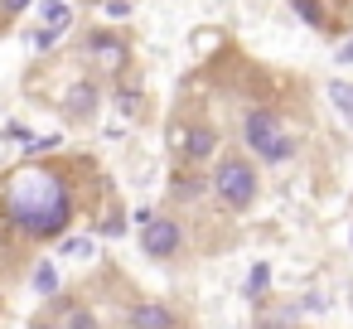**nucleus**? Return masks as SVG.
Here are the masks:
<instances>
[{"label": "nucleus", "instance_id": "obj_1", "mask_svg": "<svg viewBox=\"0 0 353 329\" xmlns=\"http://www.w3.org/2000/svg\"><path fill=\"white\" fill-rule=\"evenodd\" d=\"M6 213L34 242L63 237L68 223H73V194H68L63 170H54V165H25V170H15L6 179Z\"/></svg>", "mask_w": 353, "mask_h": 329}, {"label": "nucleus", "instance_id": "obj_2", "mask_svg": "<svg viewBox=\"0 0 353 329\" xmlns=\"http://www.w3.org/2000/svg\"><path fill=\"white\" fill-rule=\"evenodd\" d=\"M242 136H247V150H252L256 160H266V165H281V160L295 155V141L281 131V117H276L271 107H252V112L242 117Z\"/></svg>", "mask_w": 353, "mask_h": 329}, {"label": "nucleus", "instance_id": "obj_3", "mask_svg": "<svg viewBox=\"0 0 353 329\" xmlns=\"http://www.w3.org/2000/svg\"><path fill=\"white\" fill-rule=\"evenodd\" d=\"M213 194L223 199V208L247 213V208L256 203V170H252L242 155H223L218 170H213Z\"/></svg>", "mask_w": 353, "mask_h": 329}, {"label": "nucleus", "instance_id": "obj_4", "mask_svg": "<svg viewBox=\"0 0 353 329\" xmlns=\"http://www.w3.org/2000/svg\"><path fill=\"white\" fill-rule=\"evenodd\" d=\"M136 223H141V252H145L150 261H174V257H179L184 232H179V223H174V218L141 208V213H136Z\"/></svg>", "mask_w": 353, "mask_h": 329}, {"label": "nucleus", "instance_id": "obj_5", "mask_svg": "<svg viewBox=\"0 0 353 329\" xmlns=\"http://www.w3.org/2000/svg\"><path fill=\"white\" fill-rule=\"evenodd\" d=\"M83 54H88V63H92V68H102V73H126V63H131L126 39H121V34H112V30H92V34H88V44H83Z\"/></svg>", "mask_w": 353, "mask_h": 329}, {"label": "nucleus", "instance_id": "obj_6", "mask_svg": "<svg viewBox=\"0 0 353 329\" xmlns=\"http://www.w3.org/2000/svg\"><path fill=\"white\" fill-rule=\"evenodd\" d=\"M34 10H39V34H34L30 44H34V49H49V44L73 25V6H68V0H39Z\"/></svg>", "mask_w": 353, "mask_h": 329}, {"label": "nucleus", "instance_id": "obj_7", "mask_svg": "<svg viewBox=\"0 0 353 329\" xmlns=\"http://www.w3.org/2000/svg\"><path fill=\"white\" fill-rule=\"evenodd\" d=\"M126 324L131 329H179V315L170 305H160V300H136L131 315H126Z\"/></svg>", "mask_w": 353, "mask_h": 329}, {"label": "nucleus", "instance_id": "obj_8", "mask_svg": "<svg viewBox=\"0 0 353 329\" xmlns=\"http://www.w3.org/2000/svg\"><path fill=\"white\" fill-rule=\"evenodd\" d=\"M97 83H88V78H78L68 92H63V117L68 121H92V112H97Z\"/></svg>", "mask_w": 353, "mask_h": 329}, {"label": "nucleus", "instance_id": "obj_9", "mask_svg": "<svg viewBox=\"0 0 353 329\" xmlns=\"http://www.w3.org/2000/svg\"><path fill=\"white\" fill-rule=\"evenodd\" d=\"M290 10H295V15H300V20H305L310 30H319V34L339 30V25H334V15L324 10V0H290Z\"/></svg>", "mask_w": 353, "mask_h": 329}, {"label": "nucleus", "instance_id": "obj_10", "mask_svg": "<svg viewBox=\"0 0 353 329\" xmlns=\"http://www.w3.org/2000/svg\"><path fill=\"white\" fill-rule=\"evenodd\" d=\"M213 150H218V131H213V126H203V121H199V126H189L184 155H189V160H208Z\"/></svg>", "mask_w": 353, "mask_h": 329}, {"label": "nucleus", "instance_id": "obj_11", "mask_svg": "<svg viewBox=\"0 0 353 329\" xmlns=\"http://www.w3.org/2000/svg\"><path fill=\"white\" fill-rule=\"evenodd\" d=\"M30 286H34V295H39V300H54V295H59V271H54V261H49V257H39V261H34Z\"/></svg>", "mask_w": 353, "mask_h": 329}, {"label": "nucleus", "instance_id": "obj_12", "mask_svg": "<svg viewBox=\"0 0 353 329\" xmlns=\"http://www.w3.org/2000/svg\"><path fill=\"white\" fill-rule=\"evenodd\" d=\"M266 290H271V266H266V261H256V266L247 271V286H242V295H247L252 305H261V300H266Z\"/></svg>", "mask_w": 353, "mask_h": 329}, {"label": "nucleus", "instance_id": "obj_13", "mask_svg": "<svg viewBox=\"0 0 353 329\" xmlns=\"http://www.w3.org/2000/svg\"><path fill=\"white\" fill-rule=\"evenodd\" d=\"M329 102H334V112L353 126V83H343V78H334L329 83Z\"/></svg>", "mask_w": 353, "mask_h": 329}, {"label": "nucleus", "instance_id": "obj_14", "mask_svg": "<svg viewBox=\"0 0 353 329\" xmlns=\"http://www.w3.org/2000/svg\"><path fill=\"white\" fill-rule=\"evenodd\" d=\"M295 310H300V305H285V310H266V315L256 319V329H295Z\"/></svg>", "mask_w": 353, "mask_h": 329}, {"label": "nucleus", "instance_id": "obj_15", "mask_svg": "<svg viewBox=\"0 0 353 329\" xmlns=\"http://www.w3.org/2000/svg\"><path fill=\"white\" fill-rule=\"evenodd\" d=\"M59 324H63V329H102V324H97V315H92L88 305H73V310H68Z\"/></svg>", "mask_w": 353, "mask_h": 329}, {"label": "nucleus", "instance_id": "obj_16", "mask_svg": "<svg viewBox=\"0 0 353 329\" xmlns=\"http://www.w3.org/2000/svg\"><path fill=\"white\" fill-rule=\"evenodd\" d=\"M97 232H102V237H112V242H117V237H126V213H121V208H112L107 218H97Z\"/></svg>", "mask_w": 353, "mask_h": 329}, {"label": "nucleus", "instance_id": "obj_17", "mask_svg": "<svg viewBox=\"0 0 353 329\" xmlns=\"http://www.w3.org/2000/svg\"><path fill=\"white\" fill-rule=\"evenodd\" d=\"M63 257L88 261V257H92V237H63Z\"/></svg>", "mask_w": 353, "mask_h": 329}, {"label": "nucleus", "instance_id": "obj_18", "mask_svg": "<svg viewBox=\"0 0 353 329\" xmlns=\"http://www.w3.org/2000/svg\"><path fill=\"white\" fill-rule=\"evenodd\" d=\"M117 102H121V112H126V117H136V112H141V92H136V88L117 92Z\"/></svg>", "mask_w": 353, "mask_h": 329}, {"label": "nucleus", "instance_id": "obj_19", "mask_svg": "<svg viewBox=\"0 0 353 329\" xmlns=\"http://www.w3.org/2000/svg\"><path fill=\"white\" fill-rule=\"evenodd\" d=\"M102 10H107V15H117V20H121V15H131V0H102Z\"/></svg>", "mask_w": 353, "mask_h": 329}, {"label": "nucleus", "instance_id": "obj_20", "mask_svg": "<svg viewBox=\"0 0 353 329\" xmlns=\"http://www.w3.org/2000/svg\"><path fill=\"white\" fill-rule=\"evenodd\" d=\"M30 6H39V0H0V10H6V15H20V10H30Z\"/></svg>", "mask_w": 353, "mask_h": 329}, {"label": "nucleus", "instance_id": "obj_21", "mask_svg": "<svg viewBox=\"0 0 353 329\" xmlns=\"http://www.w3.org/2000/svg\"><path fill=\"white\" fill-rule=\"evenodd\" d=\"M339 63H353V39H343V44H339Z\"/></svg>", "mask_w": 353, "mask_h": 329}, {"label": "nucleus", "instance_id": "obj_22", "mask_svg": "<svg viewBox=\"0 0 353 329\" xmlns=\"http://www.w3.org/2000/svg\"><path fill=\"white\" fill-rule=\"evenodd\" d=\"M30 329H63V324H54V319H44V315H39V319H30Z\"/></svg>", "mask_w": 353, "mask_h": 329}]
</instances>
